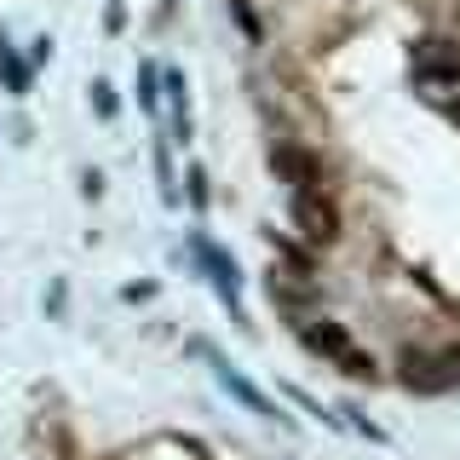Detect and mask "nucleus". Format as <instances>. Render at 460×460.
Segmentation results:
<instances>
[{"label": "nucleus", "mask_w": 460, "mask_h": 460, "mask_svg": "<svg viewBox=\"0 0 460 460\" xmlns=\"http://www.w3.org/2000/svg\"><path fill=\"white\" fill-rule=\"evenodd\" d=\"M460 52H443V40H426L420 47V75H455Z\"/></svg>", "instance_id": "20e7f679"}, {"label": "nucleus", "mask_w": 460, "mask_h": 460, "mask_svg": "<svg viewBox=\"0 0 460 460\" xmlns=\"http://www.w3.org/2000/svg\"><path fill=\"white\" fill-rule=\"evenodd\" d=\"M443 368H449V357L409 351V357H402V385H414V392H443V385L455 380V374H443Z\"/></svg>", "instance_id": "f03ea898"}, {"label": "nucleus", "mask_w": 460, "mask_h": 460, "mask_svg": "<svg viewBox=\"0 0 460 460\" xmlns=\"http://www.w3.org/2000/svg\"><path fill=\"white\" fill-rule=\"evenodd\" d=\"M277 167L294 179V190L299 184H316V167H311V155H299V150H277Z\"/></svg>", "instance_id": "423d86ee"}, {"label": "nucleus", "mask_w": 460, "mask_h": 460, "mask_svg": "<svg viewBox=\"0 0 460 460\" xmlns=\"http://www.w3.org/2000/svg\"><path fill=\"white\" fill-rule=\"evenodd\" d=\"M294 225L305 230V242L328 248V242L340 236V208L316 190V184H299V190H294Z\"/></svg>", "instance_id": "f257e3e1"}, {"label": "nucleus", "mask_w": 460, "mask_h": 460, "mask_svg": "<svg viewBox=\"0 0 460 460\" xmlns=\"http://www.w3.org/2000/svg\"><path fill=\"white\" fill-rule=\"evenodd\" d=\"M219 380H225V392H230V397H242V402H248L253 414H277V409H270V402L259 397V392H253L248 380H242V374H230V368H219Z\"/></svg>", "instance_id": "39448f33"}, {"label": "nucleus", "mask_w": 460, "mask_h": 460, "mask_svg": "<svg viewBox=\"0 0 460 460\" xmlns=\"http://www.w3.org/2000/svg\"><path fill=\"white\" fill-rule=\"evenodd\" d=\"M449 115H455V127H460V104H449Z\"/></svg>", "instance_id": "0eeeda50"}, {"label": "nucleus", "mask_w": 460, "mask_h": 460, "mask_svg": "<svg viewBox=\"0 0 460 460\" xmlns=\"http://www.w3.org/2000/svg\"><path fill=\"white\" fill-rule=\"evenodd\" d=\"M305 340L316 345V351H328L340 363L345 351H351V340H345V328H334V323H316V328H305Z\"/></svg>", "instance_id": "7ed1b4c3"}]
</instances>
